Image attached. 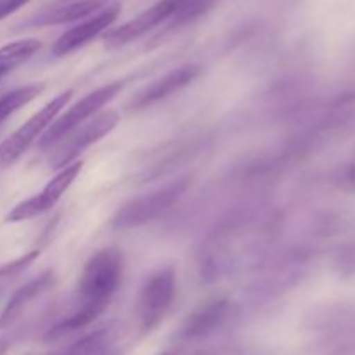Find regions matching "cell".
Listing matches in <instances>:
<instances>
[{
    "label": "cell",
    "instance_id": "4",
    "mask_svg": "<svg viewBox=\"0 0 355 355\" xmlns=\"http://www.w3.org/2000/svg\"><path fill=\"white\" fill-rule=\"evenodd\" d=\"M175 295L177 276L173 267H162L146 279L137 305L139 321L144 331H153L166 318Z\"/></svg>",
    "mask_w": 355,
    "mask_h": 355
},
{
    "label": "cell",
    "instance_id": "3",
    "mask_svg": "<svg viewBox=\"0 0 355 355\" xmlns=\"http://www.w3.org/2000/svg\"><path fill=\"white\" fill-rule=\"evenodd\" d=\"M125 87V82L116 80V82H111L107 85L99 87L94 92L87 94L83 99H80L78 103L73 104L64 114H61L59 118H55L51 123L49 130L45 132L40 137L38 146L45 148V146L58 144L59 141L66 137L68 134H71L73 130H76L78 127H82L83 123H87L89 120H92L96 116L97 111L101 107L106 106L110 101H113L118 94L121 92V89Z\"/></svg>",
    "mask_w": 355,
    "mask_h": 355
},
{
    "label": "cell",
    "instance_id": "9",
    "mask_svg": "<svg viewBox=\"0 0 355 355\" xmlns=\"http://www.w3.org/2000/svg\"><path fill=\"white\" fill-rule=\"evenodd\" d=\"M120 12V3H113V6L104 7L103 10H99V12L94 14V16L87 17L85 21L78 23L76 26L69 28L68 31H64V33L55 40L54 47H52V54L66 55L78 51L80 47L87 45L90 40L99 37L103 31H106L107 28L118 19Z\"/></svg>",
    "mask_w": 355,
    "mask_h": 355
},
{
    "label": "cell",
    "instance_id": "16",
    "mask_svg": "<svg viewBox=\"0 0 355 355\" xmlns=\"http://www.w3.org/2000/svg\"><path fill=\"white\" fill-rule=\"evenodd\" d=\"M44 90V83H28V85H21L17 89L10 90V92L3 94L0 97V127H2L7 118L12 116L19 107L26 106L28 103L37 99Z\"/></svg>",
    "mask_w": 355,
    "mask_h": 355
},
{
    "label": "cell",
    "instance_id": "19",
    "mask_svg": "<svg viewBox=\"0 0 355 355\" xmlns=\"http://www.w3.org/2000/svg\"><path fill=\"white\" fill-rule=\"evenodd\" d=\"M340 267L345 274H355V245L347 248L340 257Z\"/></svg>",
    "mask_w": 355,
    "mask_h": 355
},
{
    "label": "cell",
    "instance_id": "21",
    "mask_svg": "<svg viewBox=\"0 0 355 355\" xmlns=\"http://www.w3.org/2000/svg\"><path fill=\"white\" fill-rule=\"evenodd\" d=\"M159 355H175L173 352H163V354H159Z\"/></svg>",
    "mask_w": 355,
    "mask_h": 355
},
{
    "label": "cell",
    "instance_id": "15",
    "mask_svg": "<svg viewBox=\"0 0 355 355\" xmlns=\"http://www.w3.org/2000/svg\"><path fill=\"white\" fill-rule=\"evenodd\" d=\"M42 47L38 38H23V40L10 42L0 47V69L10 73L14 68L33 58Z\"/></svg>",
    "mask_w": 355,
    "mask_h": 355
},
{
    "label": "cell",
    "instance_id": "13",
    "mask_svg": "<svg viewBox=\"0 0 355 355\" xmlns=\"http://www.w3.org/2000/svg\"><path fill=\"white\" fill-rule=\"evenodd\" d=\"M106 7V0H75V2L64 3L55 7L51 12L44 14L37 24L40 26H51V24H66L75 21L87 19Z\"/></svg>",
    "mask_w": 355,
    "mask_h": 355
},
{
    "label": "cell",
    "instance_id": "10",
    "mask_svg": "<svg viewBox=\"0 0 355 355\" xmlns=\"http://www.w3.org/2000/svg\"><path fill=\"white\" fill-rule=\"evenodd\" d=\"M201 66L198 64H186L180 68L173 69V71L166 73L162 78L155 80L151 85L142 89L137 96L132 99L130 110H144V107L153 106V104L159 103V101L166 99V97L173 96L179 90L186 89L187 85L194 82L200 76Z\"/></svg>",
    "mask_w": 355,
    "mask_h": 355
},
{
    "label": "cell",
    "instance_id": "20",
    "mask_svg": "<svg viewBox=\"0 0 355 355\" xmlns=\"http://www.w3.org/2000/svg\"><path fill=\"white\" fill-rule=\"evenodd\" d=\"M342 182L345 187L355 191V165H350L349 168H345V172L342 175Z\"/></svg>",
    "mask_w": 355,
    "mask_h": 355
},
{
    "label": "cell",
    "instance_id": "14",
    "mask_svg": "<svg viewBox=\"0 0 355 355\" xmlns=\"http://www.w3.org/2000/svg\"><path fill=\"white\" fill-rule=\"evenodd\" d=\"M114 340L116 336H114L113 329H99V331L90 333L73 343L61 355H120V352L114 349Z\"/></svg>",
    "mask_w": 355,
    "mask_h": 355
},
{
    "label": "cell",
    "instance_id": "2",
    "mask_svg": "<svg viewBox=\"0 0 355 355\" xmlns=\"http://www.w3.org/2000/svg\"><path fill=\"white\" fill-rule=\"evenodd\" d=\"M71 96L73 90H66V92L55 96L42 110H38L26 123L21 125L14 134H10L6 141L0 142V170H6L10 165H14L28 151V148L40 135L45 134V128L58 118L61 110H64L66 104L71 101Z\"/></svg>",
    "mask_w": 355,
    "mask_h": 355
},
{
    "label": "cell",
    "instance_id": "8",
    "mask_svg": "<svg viewBox=\"0 0 355 355\" xmlns=\"http://www.w3.org/2000/svg\"><path fill=\"white\" fill-rule=\"evenodd\" d=\"M182 0H158L156 3H153L149 9L142 10L139 16H135L134 19L127 21L121 26L113 28V30L107 31L104 35V42L110 47H120V45L128 44V42L135 40V38L142 37L144 33H148L149 30L156 28L158 24H162L163 21L172 19L173 14L179 10Z\"/></svg>",
    "mask_w": 355,
    "mask_h": 355
},
{
    "label": "cell",
    "instance_id": "17",
    "mask_svg": "<svg viewBox=\"0 0 355 355\" xmlns=\"http://www.w3.org/2000/svg\"><path fill=\"white\" fill-rule=\"evenodd\" d=\"M38 255H40L38 250H31V252L24 253V255L17 257V259L0 266V293H2L7 286L12 284L14 281H16L17 277H19L21 274L38 259Z\"/></svg>",
    "mask_w": 355,
    "mask_h": 355
},
{
    "label": "cell",
    "instance_id": "6",
    "mask_svg": "<svg viewBox=\"0 0 355 355\" xmlns=\"http://www.w3.org/2000/svg\"><path fill=\"white\" fill-rule=\"evenodd\" d=\"M118 121H120V114L116 111L110 110L97 114L92 120L83 123L82 127L73 130L62 141H59L61 148L55 153L54 158L51 159L52 166L54 168H64V166L78 162L80 155L87 151L92 144L99 142L103 137H106L107 134H111L118 125Z\"/></svg>",
    "mask_w": 355,
    "mask_h": 355
},
{
    "label": "cell",
    "instance_id": "1",
    "mask_svg": "<svg viewBox=\"0 0 355 355\" xmlns=\"http://www.w3.org/2000/svg\"><path fill=\"white\" fill-rule=\"evenodd\" d=\"M123 279V255L103 248L87 260L78 281V309L101 315L111 304Z\"/></svg>",
    "mask_w": 355,
    "mask_h": 355
},
{
    "label": "cell",
    "instance_id": "18",
    "mask_svg": "<svg viewBox=\"0 0 355 355\" xmlns=\"http://www.w3.org/2000/svg\"><path fill=\"white\" fill-rule=\"evenodd\" d=\"M30 2L31 0H0V21L9 17L10 14L17 12L21 7H24Z\"/></svg>",
    "mask_w": 355,
    "mask_h": 355
},
{
    "label": "cell",
    "instance_id": "5",
    "mask_svg": "<svg viewBox=\"0 0 355 355\" xmlns=\"http://www.w3.org/2000/svg\"><path fill=\"white\" fill-rule=\"evenodd\" d=\"M187 186H189V179H182L175 184H170L165 189L155 191L151 194L128 201L116 211L111 220V227L118 229V231H127V229H134L146 222H151L153 218L168 210L186 193Z\"/></svg>",
    "mask_w": 355,
    "mask_h": 355
},
{
    "label": "cell",
    "instance_id": "7",
    "mask_svg": "<svg viewBox=\"0 0 355 355\" xmlns=\"http://www.w3.org/2000/svg\"><path fill=\"white\" fill-rule=\"evenodd\" d=\"M82 166L83 162L80 159V162H75L71 163V165L59 170L58 175H55L54 179L49 180L40 193L28 198V200L21 201V203H17L16 207L6 215L7 224H17V222L30 220V218L38 217V215L51 210L52 207H55V203L61 200L62 194L69 189V186L75 182L78 173L82 172Z\"/></svg>",
    "mask_w": 355,
    "mask_h": 355
},
{
    "label": "cell",
    "instance_id": "12",
    "mask_svg": "<svg viewBox=\"0 0 355 355\" xmlns=\"http://www.w3.org/2000/svg\"><path fill=\"white\" fill-rule=\"evenodd\" d=\"M54 281V274L44 272L38 277H35V279H31L30 283L17 288V290L10 295L6 307L0 312V329L10 328L37 298H40L42 295H45L49 290H52Z\"/></svg>",
    "mask_w": 355,
    "mask_h": 355
},
{
    "label": "cell",
    "instance_id": "11",
    "mask_svg": "<svg viewBox=\"0 0 355 355\" xmlns=\"http://www.w3.org/2000/svg\"><path fill=\"white\" fill-rule=\"evenodd\" d=\"M229 309L231 304L227 298H210L203 302L186 318L180 328V336L184 340H198L210 335L225 321Z\"/></svg>",
    "mask_w": 355,
    "mask_h": 355
}]
</instances>
